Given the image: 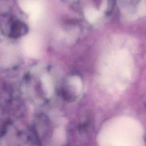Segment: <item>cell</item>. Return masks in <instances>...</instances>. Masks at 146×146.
<instances>
[{"label": "cell", "instance_id": "cell-3", "mask_svg": "<svg viewBox=\"0 0 146 146\" xmlns=\"http://www.w3.org/2000/svg\"><path fill=\"white\" fill-rule=\"evenodd\" d=\"M137 11L140 16L146 15V1H143L140 3L137 8Z\"/></svg>", "mask_w": 146, "mask_h": 146}, {"label": "cell", "instance_id": "cell-1", "mask_svg": "<svg viewBox=\"0 0 146 146\" xmlns=\"http://www.w3.org/2000/svg\"><path fill=\"white\" fill-rule=\"evenodd\" d=\"M85 15L86 18L90 21L92 22L95 20L98 17V12L92 8H89L86 9V10L85 11Z\"/></svg>", "mask_w": 146, "mask_h": 146}, {"label": "cell", "instance_id": "cell-2", "mask_svg": "<svg viewBox=\"0 0 146 146\" xmlns=\"http://www.w3.org/2000/svg\"><path fill=\"white\" fill-rule=\"evenodd\" d=\"M32 2L30 0H19V3L21 7L26 12L29 11Z\"/></svg>", "mask_w": 146, "mask_h": 146}]
</instances>
